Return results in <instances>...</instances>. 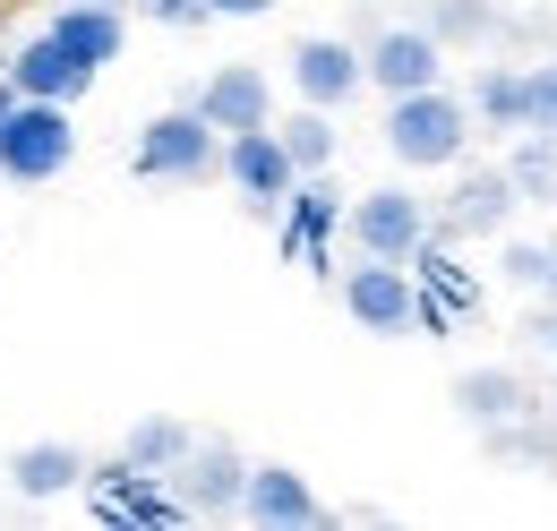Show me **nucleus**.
Masks as SVG:
<instances>
[{"label":"nucleus","instance_id":"9","mask_svg":"<svg viewBox=\"0 0 557 531\" xmlns=\"http://www.w3.org/2000/svg\"><path fill=\"white\" fill-rule=\"evenodd\" d=\"M240 515L267 523V531H309V523H326V497H318L292 464H249V480H240Z\"/></svg>","mask_w":557,"mask_h":531},{"label":"nucleus","instance_id":"7","mask_svg":"<svg viewBox=\"0 0 557 531\" xmlns=\"http://www.w3.org/2000/svg\"><path fill=\"white\" fill-rule=\"evenodd\" d=\"M223 181L240 189L249 214H275V206H283V189H292L300 172H292V155H283L275 121H267V129H232V137H223Z\"/></svg>","mask_w":557,"mask_h":531},{"label":"nucleus","instance_id":"2","mask_svg":"<svg viewBox=\"0 0 557 531\" xmlns=\"http://www.w3.org/2000/svg\"><path fill=\"white\" fill-rule=\"evenodd\" d=\"M77 155V129H70V103H35V95H17L9 103V121H0V181H17V189H44V181H61Z\"/></svg>","mask_w":557,"mask_h":531},{"label":"nucleus","instance_id":"23","mask_svg":"<svg viewBox=\"0 0 557 531\" xmlns=\"http://www.w3.org/2000/svg\"><path fill=\"white\" fill-rule=\"evenodd\" d=\"M523 129H541V137H557V61H541V69H523Z\"/></svg>","mask_w":557,"mask_h":531},{"label":"nucleus","instance_id":"18","mask_svg":"<svg viewBox=\"0 0 557 531\" xmlns=\"http://www.w3.org/2000/svg\"><path fill=\"white\" fill-rule=\"evenodd\" d=\"M506 181H515V198L557 206V137L523 129V137H515V155H506Z\"/></svg>","mask_w":557,"mask_h":531},{"label":"nucleus","instance_id":"26","mask_svg":"<svg viewBox=\"0 0 557 531\" xmlns=\"http://www.w3.org/2000/svg\"><path fill=\"white\" fill-rule=\"evenodd\" d=\"M275 0H207V17H267Z\"/></svg>","mask_w":557,"mask_h":531},{"label":"nucleus","instance_id":"28","mask_svg":"<svg viewBox=\"0 0 557 531\" xmlns=\"http://www.w3.org/2000/svg\"><path fill=\"white\" fill-rule=\"evenodd\" d=\"M541 292H549V300H557V249H549V283H541Z\"/></svg>","mask_w":557,"mask_h":531},{"label":"nucleus","instance_id":"22","mask_svg":"<svg viewBox=\"0 0 557 531\" xmlns=\"http://www.w3.org/2000/svg\"><path fill=\"white\" fill-rule=\"evenodd\" d=\"M189 446H198V437H189L181 420H138V429H129V471H172Z\"/></svg>","mask_w":557,"mask_h":531},{"label":"nucleus","instance_id":"25","mask_svg":"<svg viewBox=\"0 0 557 531\" xmlns=\"http://www.w3.org/2000/svg\"><path fill=\"white\" fill-rule=\"evenodd\" d=\"M129 9L154 26H207V0H129Z\"/></svg>","mask_w":557,"mask_h":531},{"label":"nucleus","instance_id":"19","mask_svg":"<svg viewBox=\"0 0 557 531\" xmlns=\"http://www.w3.org/2000/svg\"><path fill=\"white\" fill-rule=\"evenodd\" d=\"M283 155H292V172H326L335 163V112H318V103H300L292 121H275Z\"/></svg>","mask_w":557,"mask_h":531},{"label":"nucleus","instance_id":"27","mask_svg":"<svg viewBox=\"0 0 557 531\" xmlns=\"http://www.w3.org/2000/svg\"><path fill=\"white\" fill-rule=\"evenodd\" d=\"M9 103H17V86H9V77H0V121H9Z\"/></svg>","mask_w":557,"mask_h":531},{"label":"nucleus","instance_id":"14","mask_svg":"<svg viewBox=\"0 0 557 531\" xmlns=\"http://www.w3.org/2000/svg\"><path fill=\"white\" fill-rule=\"evenodd\" d=\"M335 214H344V206L326 189V172H300V181L283 189V249H292V258H318V240L335 232Z\"/></svg>","mask_w":557,"mask_h":531},{"label":"nucleus","instance_id":"1","mask_svg":"<svg viewBox=\"0 0 557 531\" xmlns=\"http://www.w3.org/2000/svg\"><path fill=\"white\" fill-rule=\"evenodd\" d=\"M472 146V103L446 95V86H412V95H386V155L404 172H446L463 163Z\"/></svg>","mask_w":557,"mask_h":531},{"label":"nucleus","instance_id":"16","mask_svg":"<svg viewBox=\"0 0 557 531\" xmlns=\"http://www.w3.org/2000/svg\"><path fill=\"white\" fill-rule=\"evenodd\" d=\"M77 480H86V455H77V446H17V455H9V489H17V497H70Z\"/></svg>","mask_w":557,"mask_h":531},{"label":"nucleus","instance_id":"5","mask_svg":"<svg viewBox=\"0 0 557 531\" xmlns=\"http://www.w3.org/2000/svg\"><path fill=\"white\" fill-rule=\"evenodd\" d=\"M344 309H351V326H369V334H412L420 326V274L395 266V258L351 266L344 274Z\"/></svg>","mask_w":557,"mask_h":531},{"label":"nucleus","instance_id":"21","mask_svg":"<svg viewBox=\"0 0 557 531\" xmlns=\"http://www.w3.org/2000/svg\"><path fill=\"white\" fill-rule=\"evenodd\" d=\"M420 26H429L437 44H488L506 17H497L488 0H429V17H420Z\"/></svg>","mask_w":557,"mask_h":531},{"label":"nucleus","instance_id":"15","mask_svg":"<svg viewBox=\"0 0 557 531\" xmlns=\"http://www.w3.org/2000/svg\"><path fill=\"white\" fill-rule=\"evenodd\" d=\"M515 181H506V163L497 172H463L455 181V206H446V232H506L515 223Z\"/></svg>","mask_w":557,"mask_h":531},{"label":"nucleus","instance_id":"3","mask_svg":"<svg viewBox=\"0 0 557 531\" xmlns=\"http://www.w3.org/2000/svg\"><path fill=\"white\" fill-rule=\"evenodd\" d=\"M214 163H223V129H214L198 103L154 112V121L138 129V172L146 181H207Z\"/></svg>","mask_w":557,"mask_h":531},{"label":"nucleus","instance_id":"17","mask_svg":"<svg viewBox=\"0 0 557 531\" xmlns=\"http://www.w3.org/2000/svg\"><path fill=\"white\" fill-rule=\"evenodd\" d=\"M463 103H472V129H506L515 137L523 129V69H481Z\"/></svg>","mask_w":557,"mask_h":531},{"label":"nucleus","instance_id":"8","mask_svg":"<svg viewBox=\"0 0 557 531\" xmlns=\"http://www.w3.org/2000/svg\"><path fill=\"white\" fill-rule=\"evenodd\" d=\"M292 86H300V103L344 112L351 95L369 86V77H360V44H344V35H300V44H292Z\"/></svg>","mask_w":557,"mask_h":531},{"label":"nucleus","instance_id":"20","mask_svg":"<svg viewBox=\"0 0 557 531\" xmlns=\"http://www.w3.org/2000/svg\"><path fill=\"white\" fill-rule=\"evenodd\" d=\"M455 403H463L472 420H515L532 395H523V378H515V369H472V378L455 386Z\"/></svg>","mask_w":557,"mask_h":531},{"label":"nucleus","instance_id":"12","mask_svg":"<svg viewBox=\"0 0 557 531\" xmlns=\"http://www.w3.org/2000/svg\"><path fill=\"white\" fill-rule=\"evenodd\" d=\"M172 480H181V506H189V515H240L249 464H240L232 446H189V455L172 464Z\"/></svg>","mask_w":557,"mask_h":531},{"label":"nucleus","instance_id":"13","mask_svg":"<svg viewBox=\"0 0 557 531\" xmlns=\"http://www.w3.org/2000/svg\"><path fill=\"white\" fill-rule=\"evenodd\" d=\"M52 35L103 77V69L121 61V44H129V9H121V0H70V9L52 17Z\"/></svg>","mask_w":557,"mask_h":531},{"label":"nucleus","instance_id":"10","mask_svg":"<svg viewBox=\"0 0 557 531\" xmlns=\"http://www.w3.org/2000/svg\"><path fill=\"white\" fill-rule=\"evenodd\" d=\"M9 86H17V95H35V103H77V95L95 86V69H86L70 44L44 26L35 44H17V61H9Z\"/></svg>","mask_w":557,"mask_h":531},{"label":"nucleus","instance_id":"11","mask_svg":"<svg viewBox=\"0 0 557 531\" xmlns=\"http://www.w3.org/2000/svg\"><path fill=\"white\" fill-rule=\"evenodd\" d=\"M198 112H207L223 137L232 129H267V121H275V86H267V69L232 61V69H214L207 86H198Z\"/></svg>","mask_w":557,"mask_h":531},{"label":"nucleus","instance_id":"24","mask_svg":"<svg viewBox=\"0 0 557 531\" xmlns=\"http://www.w3.org/2000/svg\"><path fill=\"white\" fill-rule=\"evenodd\" d=\"M506 283H523V292H541V283H549V249H541V240H506Z\"/></svg>","mask_w":557,"mask_h":531},{"label":"nucleus","instance_id":"4","mask_svg":"<svg viewBox=\"0 0 557 531\" xmlns=\"http://www.w3.org/2000/svg\"><path fill=\"white\" fill-rule=\"evenodd\" d=\"M360 77L377 95H412V86H446V44L429 26H377L360 44Z\"/></svg>","mask_w":557,"mask_h":531},{"label":"nucleus","instance_id":"6","mask_svg":"<svg viewBox=\"0 0 557 531\" xmlns=\"http://www.w3.org/2000/svg\"><path fill=\"white\" fill-rule=\"evenodd\" d=\"M351 240H360V258H395L412 266V249L429 240V206L412 189H369V198H351Z\"/></svg>","mask_w":557,"mask_h":531}]
</instances>
